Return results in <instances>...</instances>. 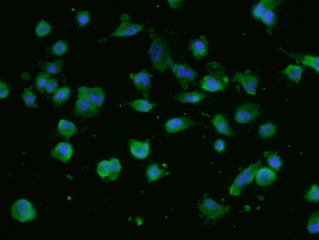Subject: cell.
<instances>
[{
	"label": "cell",
	"mask_w": 319,
	"mask_h": 240,
	"mask_svg": "<svg viewBox=\"0 0 319 240\" xmlns=\"http://www.w3.org/2000/svg\"><path fill=\"white\" fill-rule=\"evenodd\" d=\"M58 87L57 81L55 79L49 78L46 83L45 89L48 93L55 92Z\"/></svg>",
	"instance_id": "41"
},
{
	"label": "cell",
	"mask_w": 319,
	"mask_h": 240,
	"mask_svg": "<svg viewBox=\"0 0 319 240\" xmlns=\"http://www.w3.org/2000/svg\"><path fill=\"white\" fill-rule=\"evenodd\" d=\"M263 23L267 27L271 28L277 23V17L273 10H270L266 12L261 19Z\"/></svg>",
	"instance_id": "32"
},
{
	"label": "cell",
	"mask_w": 319,
	"mask_h": 240,
	"mask_svg": "<svg viewBox=\"0 0 319 240\" xmlns=\"http://www.w3.org/2000/svg\"><path fill=\"white\" fill-rule=\"evenodd\" d=\"M68 50L67 43L64 41L59 40L51 48V52L54 54L60 56L65 53Z\"/></svg>",
	"instance_id": "33"
},
{
	"label": "cell",
	"mask_w": 319,
	"mask_h": 240,
	"mask_svg": "<svg viewBox=\"0 0 319 240\" xmlns=\"http://www.w3.org/2000/svg\"><path fill=\"white\" fill-rule=\"evenodd\" d=\"M130 150L132 155L139 159L146 158L150 152L149 141L142 142L131 139L129 141Z\"/></svg>",
	"instance_id": "17"
},
{
	"label": "cell",
	"mask_w": 319,
	"mask_h": 240,
	"mask_svg": "<svg viewBox=\"0 0 319 240\" xmlns=\"http://www.w3.org/2000/svg\"><path fill=\"white\" fill-rule=\"evenodd\" d=\"M304 198L307 201L318 202L319 200V188L316 185H313L310 190L305 195Z\"/></svg>",
	"instance_id": "35"
},
{
	"label": "cell",
	"mask_w": 319,
	"mask_h": 240,
	"mask_svg": "<svg viewBox=\"0 0 319 240\" xmlns=\"http://www.w3.org/2000/svg\"><path fill=\"white\" fill-rule=\"evenodd\" d=\"M11 213L14 219L21 222L31 220L36 215V211L31 203L25 199L17 200L12 207Z\"/></svg>",
	"instance_id": "5"
},
{
	"label": "cell",
	"mask_w": 319,
	"mask_h": 240,
	"mask_svg": "<svg viewBox=\"0 0 319 240\" xmlns=\"http://www.w3.org/2000/svg\"><path fill=\"white\" fill-rule=\"evenodd\" d=\"M226 144L224 141L221 138H219L214 142L213 148L217 152L219 153L223 152L225 149Z\"/></svg>",
	"instance_id": "42"
},
{
	"label": "cell",
	"mask_w": 319,
	"mask_h": 240,
	"mask_svg": "<svg viewBox=\"0 0 319 240\" xmlns=\"http://www.w3.org/2000/svg\"><path fill=\"white\" fill-rule=\"evenodd\" d=\"M201 214L206 219L216 221L229 212V205H221L210 198H205L199 203Z\"/></svg>",
	"instance_id": "4"
},
{
	"label": "cell",
	"mask_w": 319,
	"mask_h": 240,
	"mask_svg": "<svg viewBox=\"0 0 319 240\" xmlns=\"http://www.w3.org/2000/svg\"><path fill=\"white\" fill-rule=\"evenodd\" d=\"M78 96L79 98L86 99L96 107H101L105 101V94L99 87L82 86L78 89Z\"/></svg>",
	"instance_id": "7"
},
{
	"label": "cell",
	"mask_w": 319,
	"mask_h": 240,
	"mask_svg": "<svg viewBox=\"0 0 319 240\" xmlns=\"http://www.w3.org/2000/svg\"><path fill=\"white\" fill-rule=\"evenodd\" d=\"M248 73V72L242 73L237 71L232 77V80L234 82H237L240 83L247 94L255 96L258 79L256 76Z\"/></svg>",
	"instance_id": "8"
},
{
	"label": "cell",
	"mask_w": 319,
	"mask_h": 240,
	"mask_svg": "<svg viewBox=\"0 0 319 240\" xmlns=\"http://www.w3.org/2000/svg\"><path fill=\"white\" fill-rule=\"evenodd\" d=\"M261 162L260 159H259L245 169L236 176L229 188L230 195L236 196L240 194L244 188L253 180Z\"/></svg>",
	"instance_id": "3"
},
{
	"label": "cell",
	"mask_w": 319,
	"mask_h": 240,
	"mask_svg": "<svg viewBox=\"0 0 319 240\" xmlns=\"http://www.w3.org/2000/svg\"><path fill=\"white\" fill-rule=\"evenodd\" d=\"M110 169V162L107 160H103L98 164L97 171L99 176L102 177L107 176Z\"/></svg>",
	"instance_id": "38"
},
{
	"label": "cell",
	"mask_w": 319,
	"mask_h": 240,
	"mask_svg": "<svg viewBox=\"0 0 319 240\" xmlns=\"http://www.w3.org/2000/svg\"><path fill=\"white\" fill-rule=\"evenodd\" d=\"M22 96L26 106L29 107H38L35 103L36 96L28 89H25V91Z\"/></svg>",
	"instance_id": "34"
},
{
	"label": "cell",
	"mask_w": 319,
	"mask_h": 240,
	"mask_svg": "<svg viewBox=\"0 0 319 240\" xmlns=\"http://www.w3.org/2000/svg\"><path fill=\"white\" fill-rule=\"evenodd\" d=\"M282 1V0H260L254 6L252 10V15L256 19H261L266 12L270 10H273Z\"/></svg>",
	"instance_id": "16"
},
{
	"label": "cell",
	"mask_w": 319,
	"mask_h": 240,
	"mask_svg": "<svg viewBox=\"0 0 319 240\" xmlns=\"http://www.w3.org/2000/svg\"><path fill=\"white\" fill-rule=\"evenodd\" d=\"M50 77L49 74L43 73L39 74L36 78V88L40 92H44Z\"/></svg>",
	"instance_id": "36"
},
{
	"label": "cell",
	"mask_w": 319,
	"mask_h": 240,
	"mask_svg": "<svg viewBox=\"0 0 319 240\" xmlns=\"http://www.w3.org/2000/svg\"><path fill=\"white\" fill-rule=\"evenodd\" d=\"M128 105L135 110L140 112H149L153 107L156 106L157 104L150 103L147 99H136L129 102Z\"/></svg>",
	"instance_id": "24"
},
{
	"label": "cell",
	"mask_w": 319,
	"mask_h": 240,
	"mask_svg": "<svg viewBox=\"0 0 319 240\" xmlns=\"http://www.w3.org/2000/svg\"><path fill=\"white\" fill-rule=\"evenodd\" d=\"M9 92V89L7 85L5 83L0 82V97L3 98L6 97Z\"/></svg>",
	"instance_id": "43"
},
{
	"label": "cell",
	"mask_w": 319,
	"mask_h": 240,
	"mask_svg": "<svg viewBox=\"0 0 319 240\" xmlns=\"http://www.w3.org/2000/svg\"><path fill=\"white\" fill-rule=\"evenodd\" d=\"M198 125L188 117H178L170 119L164 125L166 131L169 133L181 131L187 129L191 126Z\"/></svg>",
	"instance_id": "12"
},
{
	"label": "cell",
	"mask_w": 319,
	"mask_h": 240,
	"mask_svg": "<svg viewBox=\"0 0 319 240\" xmlns=\"http://www.w3.org/2000/svg\"><path fill=\"white\" fill-rule=\"evenodd\" d=\"M208 96L206 94L196 90L175 94L174 99L182 103H190L196 104Z\"/></svg>",
	"instance_id": "18"
},
{
	"label": "cell",
	"mask_w": 319,
	"mask_h": 240,
	"mask_svg": "<svg viewBox=\"0 0 319 240\" xmlns=\"http://www.w3.org/2000/svg\"><path fill=\"white\" fill-rule=\"evenodd\" d=\"M307 229L311 233H316L319 232V211L313 213L310 217L308 223Z\"/></svg>",
	"instance_id": "29"
},
{
	"label": "cell",
	"mask_w": 319,
	"mask_h": 240,
	"mask_svg": "<svg viewBox=\"0 0 319 240\" xmlns=\"http://www.w3.org/2000/svg\"><path fill=\"white\" fill-rule=\"evenodd\" d=\"M122 167L119 160L117 158H111L110 161V169L107 177L110 181L117 180Z\"/></svg>",
	"instance_id": "27"
},
{
	"label": "cell",
	"mask_w": 319,
	"mask_h": 240,
	"mask_svg": "<svg viewBox=\"0 0 319 240\" xmlns=\"http://www.w3.org/2000/svg\"><path fill=\"white\" fill-rule=\"evenodd\" d=\"M277 131V127L274 124L266 123L260 126L259 129V136L263 139L270 138L274 135Z\"/></svg>",
	"instance_id": "28"
},
{
	"label": "cell",
	"mask_w": 319,
	"mask_h": 240,
	"mask_svg": "<svg viewBox=\"0 0 319 240\" xmlns=\"http://www.w3.org/2000/svg\"><path fill=\"white\" fill-rule=\"evenodd\" d=\"M51 26L43 20L37 24L36 31L37 35L40 37H43L48 35L51 30Z\"/></svg>",
	"instance_id": "37"
},
{
	"label": "cell",
	"mask_w": 319,
	"mask_h": 240,
	"mask_svg": "<svg viewBox=\"0 0 319 240\" xmlns=\"http://www.w3.org/2000/svg\"><path fill=\"white\" fill-rule=\"evenodd\" d=\"M279 49L288 56L293 58L296 60L300 61L302 64L305 66H309L313 68L317 73L319 72V57L312 56L309 55H304L288 51L280 48Z\"/></svg>",
	"instance_id": "14"
},
{
	"label": "cell",
	"mask_w": 319,
	"mask_h": 240,
	"mask_svg": "<svg viewBox=\"0 0 319 240\" xmlns=\"http://www.w3.org/2000/svg\"><path fill=\"white\" fill-rule=\"evenodd\" d=\"M152 41L148 51L153 68L161 72L171 68L174 64L169 49L165 40L162 37L151 34Z\"/></svg>",
	"instance_id": "1"
},
{
	"label": "cell",
	"mask_w": 319,
	"mask_h": 240,
	"mask_svg": "<svg viewBox=\"0 0 319 240\" xmlns=\"http://www.w3.org/2000/svg\"><path fill=\"white\" fill-rule=\"evenodd\" d=\"M171 7L173 9L180 7L182 5V0H168Z\"/></svg>",
	"instance_id": "44"
},
{
	"label": "cell",
	"mask_w": 319,
	"mask_h": 240,
	"mask_svg": "<svg viewBox=\"0 0 319 240\" xmlns=\"http://www.w3.org/2000/svg\"><path fill=\"white\" fill-rule=\"evenodd\" d=\"M197 76V73L190 67L186 68L182 79L179 81L180 85L184 89L187 88L188 82L193 81Z\"/></svg>",
	"instance_id": "30"
},
{
	"label": "cell",
	"mask_w": 319,
	"mask_h": 240,
	"mask_svg": "<svg viewBox=\"0 0 319 240\" xmlns=\"http://www.w3.org/2000/svg\"><path fill=\"white\" fill-rule=\"evenodd\" d=\"M212 122L214 126L218 133L227 136L232 135V129L227 120L223 114H219L215 115L213 119Z\"/></svg>",
	"instance_id": "21"
},
{
	"label": "cell",
	"mask_w": 319,
	"mask_h": 240,
	"mask_svg": "<svg viewBox=\"0 0 319 240\" xmlns=\"http://www.w3.org/2000/svg\"><path fill=\"white\" fill-rule=\"evenodd\" d=\"M209 75L204 76L199 82L202 88L205 91L215 92L224 91L229 82L226 75L225 68L216 62L210 63L207 65Z\"/></svg>",
	"instance_id": "2"
},
{
	"label": "cell",
	"mask_w": 319,
	"mask_h": 240,
	"mask_svg": "<svg viewBox=\"0 0 319 240\" xmlns=\"http://www.w3.org/2000/svg\"><path fill=\"white\" fill-rule=\"evenodd\" d=\"M78 131V129L72 122L62 119L59 121L56 131L57 136L64 138L68 140Z\"/></svg>",
	"instance_id": "19"
},
{
	"label": "cell",
	"mask_w": 319,
	"mask_h": 240,
	"mask_svg": "<svg viewBox=\"0 0 319 240\" xmlns=\"http://www.w3.org/2000/svg\"><path fill=\"white\" fill-rule=\"evenodd\" d=\"M73 152L72 145L67 142L58 143L51 151L50 156L65 163L69 160Z\"/></svg>",
	"instance_id": "13"
},
{
	"label": "cell",
	"mask_w": 319,
	"mask_h": 240,
	"mask_svg": "<svg viewBox=\"0 0 319 240\" xmlns=\"http://www.w3.org/2000/svg\"><path fill=\"white\" fill-rule=\"evenodd\" d=\"M40 63L42 70L45 73L54 74L62 72L61 65L63 63L62 60H56L52 63L42 61Z\"/></svg>",
	"instance_id": "25"
},
{
	"label": "cell",
	"mask_w": 319,
	"mask_h": 240,
	"mask_svg": "<svg viewBox=\"0 0 319 240\" xmlns=\"http://www.w3.org/2000/svg\"><path fill=\"white\" fill-rule=\"evenodd\" d=\"M260 113L259 105L245 102L237 107L235 110L234 118L236 122L245 124L251 122L257 118Z\"/></svg>",
	"instance_id": "6"
},
{
	"label": "cell",
	"mask_w": 319,
	"mask_h": 240,
	"mask_svg": "<svg viewBox=\"0 0 319 240\" xmlns=\"http://www.w3.org/2000/svg\"><path fill=\"white\" fill-rule=\"evenodd\" d=\"M153 75L145 69L136 74L131 73L130 78L132 79L137 91H142L145 99H148L149 92L151 87V78Z\"/></svg>",
	"instance_id": "9"
},
{
	"label": "cell",
	"mask_w": 319,
	"mask_h": 240,
	"mask_svg": "<svg viewBox=\"0 0 319 240\" xmlns=\"http://www.w3.org/2000/svg\"><path fill=\"white\" fill-rule=\"evenodd\" d=\"M71 93L70 89L67 87H61L55 92L52 100L56 105L61 104L66 101L69 97Z\"/></svg>",
	"instance_id": "26"
},
{
	"label": "cell",
	"mask_w": 319,
	"mask_h": 240,
	"mask_svg": "<svg viewBox=\"0 0 319 240\" xmlns=\"http://www.w3.org/2000/svg\"><path fill=\"white\" fill-rule=\"evenodd\" d=\"M99 112L97 107L88 101L79 98L75 102L73 114L76 116L88 118L96 116Z\"/></svg>",
	"instance_id": "10"
},
{
	"label": "cell",
	"mask_w": 319,
	"mask_h": 240,
	"mask_svg": "<svg viewBox=\"0 0 319 240\" xmlns=\"http://www.w3.org/2000/svg\"><path fill=\"white\" fill-rule=\"evenodd\" d=\"M276 177V174L272 169L262 167H259L257 171L255 176V181L259 186H266L272 184Z\"/></svg>",
	"instance_id": "15"
},
{
	"label": "cell",
	"mask_w": 319,
	"mask_h": 240,
	"mask_svg": "<svg viewBox=\"0 0 319 240\" xmlns=\"http://www.w3.org/2000/svg\"><path fill=\"white\" fill-rule=\"evenodd\" d=\"M143 25L131 23L129 21H123L122 23L117 28L116 31L106 38L100 39V42L106 40L108 38L113 36H127L134 35L143 30Z\"/></svg>",
	"instance_id": "11"
},
{
	"label": "cell",
	"mask_w": 319,
	"mask_h": 240,
	"mask_svg": "<svg viewBox=\"0 0 319 240\" xmlns=\"http://www.w3.org/2000/svg\"><path fill=\"white\" fill-rule=\"evenodd\" d=\"M76 20L79 27L85 26L88 24L90 21L89 12L88 11H81L79 12L77 15Z\"/></svg>",
	"instance_id": "39"
},
{
	"label": "cell",
	"mask_w": 319,
	"mask_h": 240,
	"mask_svg": "<svg viewBox=\"0 0 319 240\" xmlns=\"http://www.w3.org/2000/svg\"><path fill=\"white\" fill-rule=\"evenodd\" d=\"M303 70L300 65L289 64L282 72L292 81L298 84Z\"/></svg>",
	"instance_id": "22"
},
{
	"label": "cell",
	"mask_w": 319,
	"mask_h": 240,
	"mask_svg": "<svg viewBox=\"0 0 319 240\" xmlns=\"http://www.w3.org/2000/svg\"><path fill=\"white\" fill-rule=\"evenodd\" d=\"M263 154L264 157L266 158L268 164L271 169L276 171L281 169L283 162L280 157L278 155L277 152L264 151Z\"/></svg>",
	"instance_id": "23"
},
{
	"label": "cell",
	"mask_w": 319,
	"mask_h": 240,
	"mask_svg": "<svg viewBox=\"0 0 319 240\" xmlns=\"http://www.w3.org/2000/svg\"><path fill=\"white\" fill-rule=\"evenodd\" d=\"M208 43L204 36H202L200 39L192 40L190 43V49L193 55L197 59L205 56L207 53Z\"/></svg>",
	"instance_id": "20"
},
{
	"label": "cell",
	"mask_w": 319,
	"mask_h": 240,
	"mask_svg": "<svg viewBox=\"0 0 319 240\" xmlns=\"http://www.w3.org/2000/svg\"><path fill=\"white\" fill-rule=\"evenodd\" d=\"M187 64H174L171 68L175 77L179 81L183 79L185 70L187 68Z\"/></svg>",
	"instance_id": "40"
},
{
	"label": "cell",
	"mask_w": 319,
	"mask_h": 240,
	"mask_svg": "<svg viewBox=\"0 0 319 240\" xmlns=\"http://www.w3.org/2000/svg\"><path fill=\"white\" fill-rule=\"evenodd\" d=\"M164 171V170L160 169L156 163L149 166L146 171L149 181L150 182L158 179L162 176Z\"/></svg>",
	"instance_id": "31"
}]
</instances>
